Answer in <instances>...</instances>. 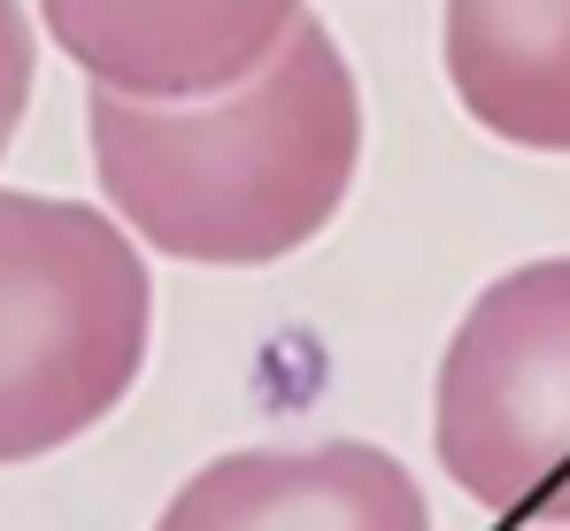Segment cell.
<instances>
[{
    "mask_svg": "<svg viewBox=\"0 0 570 531\" xmlns=\"http://www.w3.org/2000/svg\"><path fill=\"white\" fill-rule=\"evenodd\" d=\"M363 78L316 16L224 92L86 86L100 200L147 255L186 269H271L316 247L363 177Z\"/></svg>",
    "mask_w": 570,
    "mask_h": 531,
    "instance_id": "1",
    "label": "cell"
},
{
    "mask_svg": "<svg viewBox=\"0 0 570 531\" xmlns=\"http://www.w3.org/2000/svg\"><path fill=\"white\" fill-rule=\"evenodd\" d=\"M155 347V269L108 200L0 185V470L100 432Z\"/></svg>",
    "mask_w": 570,
    "mask_h": 531,
    "instance_id": "2",
    "label": "cell"
},
{
    "mask_svg": "<svg viewBox=\"0 0 570 531\" xmlns=\"http://www.w3.org/2000/svg\"><path fill=\"white\" fill-rule=\"evenodd\" d=\"M432 454L478 509L570 524V255L471 293L432 370Z\"/></svg>",
    "mask_w": 570,
    "mask_h": 531,
    "instance_id": "3",
    "label": "cell"
},
{
    "mask_svg": "<svg viewBox=\"0 0 570 531\" xmlns=\"http://www.w3.org/2000/svg\"><path fill=\"white\" fill-rule=\"evenodd\" d=\"M155 531H440L401 454L371 440L232 446L163 501Z\"/></svg>",
    "mask_w": 570,
    "mask_h": 531,
    "instance_id": "4",
    "label": "cell"
},
{
    "mask_svg": "<svg viewBox=\"0 0 570 531\" xmlns=\"http://www.w3.org/2000/svg\"><path fill=\"white\" fill-rule=\"evenodd\" d=\"M308 0H39V31L55 55L108 92L186 100L239 86Z\"/></svg>",
    "mask_w": 570,
    "mask_h": 531,
    "instance_id": "5",
    "label": "cell"
},
{
    "mask_svg": "<svg viewBox=\"0 0 570 531\" xmlns=\"http://www.w3.org/2000/svg\"><path fill=\"white\" fill-rule=\"evenodd\" d=\"M455 108L517 155H570V0H440Z\"/></svg>",
    "mask_w": 570,
    "mask_h": 531,
    "instance_id": "6",
    "label": "cell"
},
{
    "mask_svg": "<svg viewBox=\"0 0 570 531\" xmlns=\"http://www.w3.org/2000/svg\"><path fill=\"white\" fill-rule=\"evenodd\" d=\"M31 92H39V23L23 0H0V155L16 147Z\"/></svg>",
    "mask_w": 570,
    "mask_h": 531,
    "instance_id": "7",
    "label": "cell"
},
{
    "mask_svg": "<svg viewBox=\"0 0 570 531\" xmlns=\"http://www.w3.org/2000/svg\"><path fill=\"white\" fill-rule=\"evenodd\" d=\"M524 531H570V524H524Z\"/></svg>",
    "mask_w": 570,
    "mask_h": 531,
    "instance_id": "8",
    "label": "cell"
}]
</instances>
